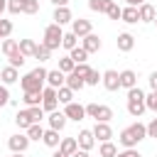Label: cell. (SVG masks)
<instances>
[{"mask_svg": "<svg viewBox=\"0 0 157 157\" xmlns=\"http://www.w3.org/2000/svg\"><path fill=\"white\" fill-rule=\"evenodd\" d=\"M44 83H47V69L44 66H37L27 76L20 78V86H22L25 93H42L44 91Z\"/></svg>", "mask_w": 157, "mask_h": 157, "instance_id": "cell-1", "label": "cell"}, {"mask_svg": "<svg viewBox=\"0 0 157 157\" xmlns=\"http://www.w3.org/2000/svg\"><path fill=\"white\" fill-rule=\"evenodd\" d=\"M147 137V125H142L140 120H135L132 125H128V128H123L120 130V135H118V142L123 145V147H135L137 142H142Z\"/></svg>", "mask_w": 157, "mask_h": 157, "instance_id": "cell-2", "label": "cell"}, {"mask_svg": "<svg viewBox=\"0 0 157 157\" xmlns=\"http://www.w3.org/2000/svg\"><path fill=\"white\" fill-rule=\"evenodd\" d=\"M42 118H44V108H42V105H32V108L20 110V113L15 115V123H17L20 130H27L32 123H42Z\"/></svg>", "mask_w": 157, "mask_h": 157, "instance_id": "cell-3", "label": "cell"}, {"mask_svg": "<svg viewBox=\"0 0 157 157\" xmlns=\"http://www.w3.org/2000/svg\"><path fill=\"white\" fill-rule=\"evenodd\" d=\"M147 110V103H145V93L140 91V86L130 88L128 91V113L132 118H142V113Z\"/></svg>", "mask_w": 157, "mask_h": 157, "instance_id": "cell-4", "label": "cell"}, {"mask_svg": "<svg viewBox=\"0 0 157 157\" xmlns=\"http://www.w3.org/2000/svg\"><path fill=\"white\" fill-rule=\"evenodd\" d=\"M61 39H64V29H61V25H56V22L47 25L42 44H47V47H49V49L54 52V49H59V47H61Z\"/></svg>", "mask_w": 157, "mask_h": 157, "instance_id": "cell-5", "label": "cell"}, {"mask_svg": "<svg viewBox=\"0 0 157 157\" xmlns=\"http://www.w3.org/2000/svg\"><path fill=\"white\" fill-rule=\"evenodd\" d=\"M86 115L93 118L96 123H110L113 120V108L110 105H101V103H88L86 105Z\"/></svg>", "mask_w": 157, "mask_h": 157, "instance_id": "cell-6", "label": "cell"}, {"mask_svg": "<svg viewBox=\"0 0 157 157\" xmlns=\"http://www.w3.org/2000/svg\"><path fill=\"white\" fill-rule=\"evenodd\" d=\"M56 105H59L56 88H52V86H44V91H42V108H44V113H52V110H56Z\"/></svg>", "mask_w": 157, "mask_h": 157, "instance_id": "cell-7", "label": "cell"}, {"mask_svg": "<svg viewBox=\"0 0 157 157\" xmlns=\"http://www.w3.org/2000/svg\"><path fill=\"white\" fill-rule=\"evenodd\" d=\"M71 32H74L78 39H83L86 34H91V32H93V27H91V20H83V17H78V20H71Z\"/></svg>", "mask_w": 157, "mask_h": 157, "instance_id": "cell-8", "label": "cell"}, {"mask_svg": "<svg viewBox=\"0 0 157 157\" xmlns=\"http://www.w3.org/2000/svg\"><path fill=\"white\" fill-rule=\"evenodd\" d=\"M101 83L105 86V91H118V88H120V74H118L115 69H108V71H103Z\"/></svg>", "mask_w": 157, "mask_h": 157, "instance_id": "cell-9", "label": "cell"}, {"mask_svg": "<svg viewBox=\"0 0 157 157\" xmlns=\"http://www.w3.org/2000/svg\"><path fill=\"white\" fill-rule=\"evenodd\" d=\"M64 113H66V118H69V120H76V123H78V120H83V118H86V105H81V103H74V101H71V103H66V105H64Z\"/></svg>", "mask_w": 157, "mask_h": 157, "instance_id": "cell-10", "label": "cell"}, {"mask_svg": "<svg viewBox=\"0 0 157 157\" xmlns=\"http://www.w3.org/2000/svg\"><path fill=\"white\" fill-rule=\"evenodd\" d=\"M7 147H10L12 152H25V150L29 147V137H27V132H17V135H12V137L7 140Z\"/></svg>", "mask_w": 157, "mask_h": 157, "instance_id": "cell-11", "label": "cell"}, {"mask_svg": "<svg viewBox=\"0 0 157 157\" xmlns=\"http://www.w3.org/2000/svg\"><path fill=\"white\" fill-rule=\"evenodd\" d=\"M47 120H49V128H54V130H59V132H61V130L66 128V120H69V118H66V113H64V110H52Z\"/></svg>", "mask_w": 157, "mask_h": 157, "instance_id": "cell-12", "label": "cell"}, {"mask_svg": "<svg viewBox=\"0 0 157 157\" xmlns=\"http://www.w3.org/2000/svg\"><path fill=\"white\" fill-rule=\"evenodd\" d=\"M93 137H96L98 142L110 140V137H113V128H110V123H96V125H93Z\"/></svg>", "mask_w": 157, "mask_h": 157, "instance_id": "cell-13", "label": "cell"}, {"mask_svg": "<svg viewBox=\"0 0 157 157\" xmlns=\"http://www.w3.org/2000/svg\"><path fill=\"white\" fill-rule=\"evenodd\" d=\"M64 83H66V74H64V71H59V69L47 71V86H52V88H61Z\"/></svg>", "mask_w": 157, "mask_h": 157, "instance_id": "cell-14", "label": "cell"}, {"mask_svg": "<svg viewBox=\"0 0 157 157\" xmlns=\"http://www.w3.org/2000/svg\"><path fill=\"white\" fill-rule=\"evenodd\" d=\"M81 47H83L88 54H96V52H101V47H103V44H101V37L91 32V34H86V37H83V44H81Z\"/></svg>", "mask_w": 157, "mask_h": 157, "instance_id": "cell-15", "label": "cell"}, {"mask_svg": "<svg viewBox=\"0 0 157 157\" xmlns=\"http://www.w3.org/2000/svg\"><path fill=\"white\" fill-rule=\"evenodd\" d=\"M135 86H137V74H135L132 69H125V71H120V88L130 91V88H135Z\"/></svg>", "mask_w": 157, "mask_h": 157, "instance_id": "cell-16", "label": "cell"}, {"mask_svg": "<svg viewBox=\"0 0 157 157\" xmlns=\"http://www.w3.org/2000/svg\"><path fill=\"white\" fill-rule=\"evenodd\" d=\"M76 140H78V147L81 150H93V145H96V137H93V130H81L78 135H76Z\"/></svg>", "mask_w": 157, "mask_h": 157, "instance_id": "cell-17", "label": "cell"}, {"mask_svg": "<svg viewBox=\"0 0 157 157\" xmlns=\"http://www.w3.org/2000/svg\"><path fill=\"white\" fill-rule=\"evenodd\" d=\"M52 20H54L56 25H66V22H71V20H74V15H71L69 5H64V7H54V15H52Z\"/></svg>", "mask_w": 157, "mask_h": 157, "instance_id": "cell-18", "label": "cell"}, {"mask_svg": "<svg viewBox=\"0 0 157 157\" xmlns=\"http://www.w3.org/2000/svg\"><path fill=\"white\" fill-rule=\"evenodd\" d=\"M137 12H140V22H155V17H157L155 5H150V2H142L137 7Z\"/></svg>", "mask_w": 157, "mask_h": 157, "instance_id": "cell-19", "label": "cell"}, {"mask_svg": "<svg viewBox=\"0 0 157 157\" xmlns=\"http://www.w3.org/2000/svg\"><path fill=\"white\" fill-rule=\"evenodd\" d=\"M120 20L128 22V25H137V22H140V12H137V7H135V5H125Z\"/></svg>", "mask_w": 157, "mask_h": 157, "instance_id": "cell-20", "label": "cell"}, {"mask_svg": "<svg viewBox=\"0 0 157 157\" xmlns=\"http://www.w3.org/2000/svg\"><path fill=\"white\" fill-rule=\"evenodd\" d=\"M115 44H118L120 52H132V47H135V37H132L130 32H123V34H118Z\"/></svg>", "mask_w": 157, "mask_h": 157, "instance_id": "cell-21", "label": "cell"}, {"mask_svg": "<svg viewBox=\"0 0 157 157\" xmlns=\"http://www.w3.org/2000/svg\"><path fill=\"white\" fill-rule=\"evenodd\" d=\"M0 81L5 83V86H10V83H15V81H20V71L15 69V66H5L2 71H0Z\"/></svg>", "mask_w": 157, "mask_h": 157, "instance_id": "cell-22", "label": "cell"}, {"mask_svg": "<svg viewBox=\"0 0 157 157\" xmlns=\"http://www.w3.org/2000/svg\"><path fill=\"white\" fill-rule=\"evenodd\" d=\"M66 86H69V88H71V91H81V88H83V86H86V78H83V76H78V74H74V71H71V74H66Z\"/></svg>", "mask_w": 157, "mask_h": 157, "instance_id": "cell-23", "label": "cell"}, {"mask_svg": "<svg viewBox=\"0 0 157 157\" xmlns=\"http://www.w3.org/2000/svg\"><path fill=\"white\" fill-rule=\"evenodd\" d=\"M42 142H44L47 147H59V142H61V137H59V130H54V128L44 130V137H42Z\"/></svg>", "mask_w": 157, "mask_h": 157, "instance_id": "cell-24", "label": "cell"}, {"mask_svg": "<svg viewBox=\"0 0 157 157\" xmlns=\"http://www.w3.org/2000/svg\"><path fill=\"white\" fill-rule=\"evenodd\" d=\"M59 150H61L64 155H74V152L78 150V140H76V137H61Z\"/></svg>", "mask_w": 157, "mask_h": 157, "instance_id": "cell-25", "label": "cell"}, {"mask_svg": "<svg viewBox=\"0 0 157 157\" xmlns=\"http://www.w3.org/2000/svg\"><path fill=\"white\" fill-rule=\"evenodd\" d=\"M34 49H37V42L34 39H20V52L29 59V56H34Z\"/></svg>", "mask_w": 157, "mask_h": 157, "instance_id": "cell-26", "label": "cell"}, {"mask_svg": "<svg viewBox=\"0 0 157 157\" xmlns=\"http://www.w3.org/2000/svg\"><path fill=\"white\" fill-rule=\"evenodd\" d=\"M49 56H52V49H49L47 44H42V42H39V44H37V49H34V56H32V59H37V61L42 64V61H47Z\"/></svg>", "mask_w": 157, "mask_h": 157, "instance_id": "cell-27", "label": "cell"}, {"mask_svg": "<svg viewBox=\"0 0 157 157\" xmlns=\"http://www.w3.org/2000/svg\"><path fill=\"white\" fill-rule=\"evenodd\" d=\"M115 0H88V7L93 12H108V7L113 5Z\"/></svg>", "mask_w": 157, "mask_h": 157, "instance_id": "cell-28", "label": "cell"}, {"mask_svg": "<svg viewBox=\"0 0 157 157\" xmlns=\"http://www.w3.org/2000/svg\"><path fill=\"white\" fill-rule=\"evenodd\" d=\"M61 47H64L66 52H71L74 47H78V37H76L74 32H64V39H61Z\"/></svg>", "mask_w": 157, "mask_h": 157, "instance_id": "cell-29", "label": "cell"}, {"mask_svg": "<svg viewBox=\"0 0 157 157\" xmlns=\"http://www.w3.org/2000/svg\"><path fill=\"white\" fill-rule=\"evenodd\" d=\"M56 96H59V103H64V105L74 101V91H71V88H69L66 83H64L61 88H56Z\"/></svg>", "mask_w": 157, "mask_h": 157, "instance_id": "cell-30", "label": "cell"}, {"mask_svg": "<svg viewBox=\"0 0 157 157\" xmlns=\"http://www.w3.org/2000/svg\"><path fill=\"white\" fill-rule=\"evenodd\" d=\"M27 137H29V140H42V137H44V128H42V123H32V125L27 128Z\"/></svg>", "mask_w": 157, "mask_h": 157, "instance_id": "cell-31", "label": "cell"}, {"mask_svg": "<svg viewBox=\"0 0 157 157\" xmlns=\"http://www.w3.org/2000/svg\"><path fill=\"white\" fill-rule=\"evenodd\" d=\"M98 155H101V157H115V155H118V147H115L110 140H105V142H101Z\"/></svg>", "mask_w": 157, "mask_h": 157, "instance_id": "cell-32", "label": "cell"}, {"mask_svg": "<svg viewBox=\"0 0 157 157\" xmlns=\"http://www.w3.org/2000/svg\"><path fill=\"white\" fill-rule=\"evenodd\" d=\"M0 49H2V54H5V56H10L12 52H17V49H20V42H15V39H10V37H7V39H2Z\"/></svg>", "mask_w": 157, "mask_h": 157, "instance_id": "cell-33", "label": "cell"}, {"mask_svg": "<svg viewBox=\"0 0 157 157\" xmlns=\"http://www.w3.org/2000/svg\"><path fill=\"white\" fill-rule=\"evenodd\" d=\"M69 56H71V59H74L76 64H83V61L88 59V52H86L83 47H74V49L69 52Z\"/></svg>", "mask_w": 157, "mask_h": 157, "instance_id": "cell-34", "label": "cell"}, {"mask_svg": "<svg viewBox=\"0 0 157 157\" xmlns=\"http://www.w3.org/2000/svg\"><path fill=\"white\" fill-rule=\"evenodd\" d=\"M7 61H10V66H15V69H20V66H25V61H27V56L17 49V52H12L10 56H7Z\"/></svg>", "mask_w": 157, "mask_h": 157, "instance_id": "cell-35", "label": "cell"}, {"mask_svg": "<svg viewBox=\"0 0 157 157\" xmlns=\"http://www.w3.org/2000/svg\"><path fill=\"white\" fill-rule=\"evenodd\" d=\"M22 103H25L27 108H32V105H42V93H25V96H22Z\"/></svg>", "mask_w": 157, "mask_h": 157, "instance_id": "cell-36", "label": "cell"}, {"mask_svg": "<svg viewBox=\"0 0 157 157\" xmlns=\"http://www.w3.org/2000/svg\"><path fill=\"white\" fill-rule=\"evenodd\" d=\"M74 66H76V61H74L71 56H61V59H59V71L71 74V71H74Z\"/></svg>", "mask_w": 157, "mask_h": 157, "instance_id": "cell-37", "label": "cell"}, {"mask_svg": "<svg viewBox=\"0 0 157 157\" xmlns=\"http://www.w3.org/2000/svg\"><path fill=\"white\" fill-rule=\"evenodd\" d=\"M103 78V74L101 71H96V69H91L88 71V76H86V86H98V81Z\"/></svg>", "mask_w": 157, "mask_h": 157, "instance_id": "cell-38", "label": "cell"}, {"mask_svg": "<svg viewBox=\"0 0 157 157\" xmlns=\"http://www.w3.org/2000/svg\"><path fill=\"white\" fill-rule=\"evenodd\" d=\"M22 12H25V15H37V12H39V0L25 2V5H22Z\"/></svg>", "mask_w": 157, "mask_h": 157, "instance_id": "cell-39", "label": "cell"}, {"mask_svg": "<svg viewBox=\"0 0 157 157\" xmlns=\"http://www.w3.org/2000/svg\"><path fill=\"white\" fill-rule=\"evenodd\" d=\"M145 103H147V110H152V113L157 115V91L147 93V96H145Z\"/></svg>", "mask_w": 157, "mask_h": 157, "instance_id": "cell-40", "label": "cell"}, {"mask_svg": "<svg viewBox=\"0 0 157 157\" xmlns=\"http://www.w3.org/2000/svg\"><path fill=\"white\" fill-rule=\"evenodd\" d=\"M10 34H12V22L10 20H0V37L7 39Z\"/></svg>", "mask_w": 157, "mask_h": 157, "instance_id": "cell-41", "label": "cell"}, {"mask_svg": "<svg viewBox=\"0 0 157 157\" xmlns=\"http://www.w3.org/2000/svg\"><path fill=\"white\" fill-rule=\"evenodd\" d=\"M7 12L10 15H22V2L20 0H7Z\"/></svg>", "mask_w": 157, "mask_h": 157, "instance_id": "cell-42", "label": "cell"}, {"mask_svg": "<svg viewBox=\"0 0 157 157\" xmlns=\"http://www.w3.org/2000/svg\"><path fill=\"white\" fill-rule=\"evenodd\" d=\"M105 15H108L110 20H120V15H123V7H118V5L113 2V5L108 7V12H105Z\"/></svg>", "mask_w": 157, "mask_h": 157, "instance_id": "cell-43", "label": "cell"}, {"mask_svg": "<svg viewBox=\"0 0 157 157\" xmlns=\"http://www.w3.org/2000/svg\"><path fill=\"white\" fill-rule=\"evenodd\" d=\"M7 103H10V91H7V86L2 83V86H0V108H5Z\"/></svg>", "mask_w": 157, "mask_h": 157, "instance_id": "cell-44", "label": "cell"}, {"mask_svg": "<svg viewBox=\"0 0 157 157\" xmlns=\"http://www.w3.org/2000/svg\"><path fill=\"white\" fill-rule=\"evenodd\" d=\"M88 71H91V66H88L86 61H83V64H76V66H74V74H78V76H83V78L88 76Z\"/></svg>", "mask_w": 157, "mask_h": 157, "instance_id": "cell-45", "label": "cell"}, {"mask_svg": "<svg viewBox=\"0 0 157 157\" xmlns=\"http://www.w3.org/2000/svg\"><path fill=\"white\" fill-rule=\"evenodd\" d=\"M147 137H157V115L147 123Z\"/></svg>", "mask_w": 157, "mask_h": 157, "instance_id": "cell-46", "label": "cell"}, {"mask_svg": "<svg viewBox=\"0 0 157 157\" xmlns=\"http://www.w3.org/2000/svg\"><path fill=\"white\" fill-rule=\"evenodd\" d=\"M115 157H142V155H140L135 147H125V150H123V152H118Z\"/></svg>", "mask_w": 157, "mask_h": 157, "instance_id": "cell-47", "label": "cell"}, {"mask_svg": "<svg viewBox=\"0 0 157 157\" xmlns=\"http://www.w3.org/2000/svg\"><path fill=\"white\" fill-rule=\"evenodd\" d=\"M147 81H150V88H152V91H157V71H152Z\"/></svg>", "mask_w": 157, "mask_h": 157, "instance_id": "cell-48", "label": "cell"}, {"mask_svg": "<svg viewBox=\"0 0 157 157\" xmlns=\"http://www.w3.org/2000/svg\"><path fill=\"white\" fill-rule=\"evenodd\" d=\"M71 157H91V155H88V150H81V147H78V150H76Z\"/></svg>", "mask_w": 157, "mask_h": 157, "instance_id": "cell-49", "label": "cell"}, {"mask_svg": "<svg viewBox=\"0 0 157 157\" xmlns=\"http://www.w3.org/2000/svg\"><path fill=\"white\" fill-rule=\"evenodd\" d=\"M54 7H64V5H69V0H49Z\"/></svg>", "mask_w": 157, "mask_h": 157, "instance_id": "cell-50", "label": "cell"}, {"mask_svg": "<svg viewBox=\"0 0 157 157\" xmlns=\"http://www.w3.org/2000/svg\"><path fill=\"white\" fill-rule=\"evenodd\" d=\"M125 2H128V5H135V7H140L145 0H125Z\"/></svg>", "mask_w": 157, "mask_h": 157, "instance_id": "cell-51", "label": "cell"}, {"mask_svg": "<svg viewBox=\"0 0 157 157\" xmlns=\"http://www.w3.org/2000/svg\"><path fill=\"white\" fill-rule=\"evenodd\" d=\"M52 157H71V155H64V152H61V150H56V152H54V155H52Z\"/></svg>", "mask_w": 157, "mask_h": 157, "instance_id": "cell-52", "label": "cell"}, {"mask_svg": "<svg viewBox=\"0 0 157 157\" xmlns=\"http://www.w3.org/2000/svg\"><path fill=\"white\" fill-rule=\"evenodd\" d=\"M7 10V2H0V20H2V12Z\"/></svg>", "mask_w": 157, "mask_h": 157, "instance_id": "cell-53", "label": "cell"}, {"mask_svg": "<svg viewBox=\"0 0 157 157\" xmlns=\"http://www.w3.org/2000/svg\"><path fill=\"white\" fill-rule=\"evenodd\" d=\"M15 157H22V152H15Z\"/></svg>", "mask_w": 157, "mask_h": 157, "instance_id": "cell-54", "label": "cell"}, {"mask_svg": "<svg viewBox=\"0 0 157 157\" xmlns=\"http://www.w3.org/2000/svg\"><path fill=\"white\" fill-rule=\"evenodd\" d=\"M20 2H22V5H25V2H29V0H20Z\"/></svg>", "mask_w": 157, "mask_h": 157, "instance_id": "cell-55", "label": "cell"}, {"mask_svg": "<svg viewBox=\"0 0 157 157\" xmlns=\"http://www.w3.org/2000/svg\"><path fill=\"white\" fill-rule=\"evenodd\" d=\"M0 44H2V37H0Z\"/></svg>", "mask_w": 157, "mask_h": 157, "instance_id": "cell-56", "label": "cell"}, {"mask_svg": "<svg viewBox=\"0 0 157 157\" xmlns=\"http://www.w3.org/2000/svg\"><path fill=\"white\" fill-rule=\"evenodd\" d=\"M0 2H7V0H0Z\"/></svg>", "mask_w": 157, "mask_h": 157, "instance_id": "cell-57", "label": "cell"}, {"mask_svg": "<svg viewBox=\"0 0 157 157\" xmlns=\"http://www.w3.org/2000/svg\"><path fill=\"white\" fill-rule=\"evenodd\" d=\"M155 22H157V17H155Z\"/></svg>", "mask_w": 157, "mask_h": 157, "instance_id": "cell-58", "label": "cell"}, {"mask_svg": "<svg viewBox=\"0 0 157 157\" xmlns=\"http://www.w3.org/2000/svg\"><path fill=\"white\" fill-rule=\"evenodd\" d=\"M98 157H101V155H98Z\"/></svg>", "mask_w": 157, "mask_h": 157, "instance_id": "cell-59", "label": "cell"}]
</instances>
